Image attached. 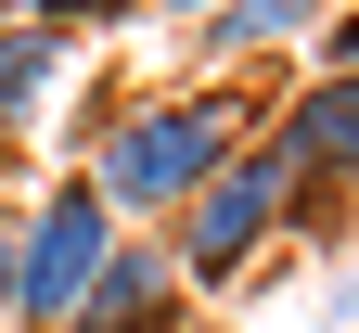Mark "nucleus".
I'll list each match as a JSON object with an SVG mask.
<instances>
[{
  "label": "nucleus",
  "mask_w": 359,
  "mask_h": 333,
  "mask_svg": "<svg viewBox=\"0 0 359 333\" xmlns=\"http://www.w3.org/2000/svg\"><path fill=\"white\" fill-rule=\"evenodd\" d=\"M154 13H180V26H193V13H218V0H154Z\"/></svg>",
  "instance_id": "f8f14e48"
},
{
  "label": "nucleus",
  "mask_w": 359,
  "mask_h": 333,
  "mask_svg": "<svg viewBox=\"0 0 359 333\" xmlns=\"http://www.w3.org/2000/svg\"><path fill=\"white\" fill-rule=\"evenodd\" d=\"M0 26H39V0H0Z\"/></svg>",
  "instance_id": "ddd939ff"
},
{
  "label": "nucleus",
  "mask_w": 359,
  "mask_h": 333,
  "mask_svg": "<svg viewBox=\"0 0 359 333\" xmlns=\"http://www.w3.org/2000/svg\"><path fill=\"white\" fill-rule=\"evenodd\" d=\"M90 64V39H65V26H0V167H13V141L52 116V90Z\"/></svg>",
  "instance_id": "0eeeda50"
},
{
  "label": "nucleus",
  "mask_w": 359,
  "mask_h": 333,
  "mask_svg": "<svg viewBox=\"0 0 359 333\" xmlns=\"http://www.w3.org/2000/svg\"><path fill=\"white\" fill-rule=\"evenodd\" d=\"M244 128H257L244 90H142V103H116L103 128H90L77 179L116 205V231H167V218L218 179V154H231Z\"/></svg>",
  "instance_id": "f257e3e1"
},
{
  "label": "nucleus",
  "mask_w": 359,
  "mask_h": 333,
  "mask_svg": "<svg viewBox=\"0 0 359 333\" xmlns=\"http://www.w3.org/2000/svg\"><path fill=\"white\" fill-rule=\"evenodd\" d=\"M65 333H193V295H180L167 231H116V257H103V282H90V308Z\"/></svg>",
  "instance_id": "39448f33"
},
{
  "label": "nucleus",
  "mask_w": 359,
  "mask_h": 333,
  "mask_svg": "<svg viewBox=\"0 0 359 333\" xmlns=\"http://www.w3.org/2000/svg\"><path fill=\"white\" fill-rule=\"evenodd\" d=\"M346 320H359V269H334V282H321V333H346Z\"/></svg>",
  "instance_id": "9b49d317"
},
{
  "label": "nucleus",
  "mask_w": 359,
  "mask_h": 333,
  "mask_svg": "<svg viewBox=\"0 0 359 333\" xmlns=\"http://www.w3.org/2000/svg\"><path fill=\"white\" fill-rule=\"evenodd\" d=\"M0 333H26V269H13V218H0Z\"/></svg>",
  "instance_id": "9d476101"
},
{
  "label": "nucleus",
  "mask_w": 359,
  "mask_h": 333,
  "mask_svg": "<svg viewBox=\"0 0 359 333\" xmlns=\"http://www.w3.org/2000/svg\"><path fill=\"white\" fill-rule=\"evenodd\" d=\"M269 141L295 154V205L359 193V77H295L269 103Z\"/></svg>",
  "instance_id": "20e7f679"
},
{
  "label": "nucleus",
  "mask_w": 359,
  "mask_h": 333,
  "mask_svg": "<svg viewBox=\"0 0 359 333\" xmlns=\"http://www.w3.org/2000/svg\"><path fill=\"white\" fill-rule=\"evenodd\" d=\"M295 231V154L269 141V116L218 154V179L193 205L167 218V257H180V295H231V282H257V257Z\"/></svg>",
  "instance_id": "f03ea898"
},
{
  "label": "nucleus",
  "mask_w": 359,
  "mask_h": 333,
  "mask_svg": "<svg viewBox=\"0 0 359 333\" xmlns=\"http://www.w3.org/2000/svg\"><path fill=\"white\" fill-rule=\"evenodd\" d=\"M308 77H359V0H334L321 39H308Z\"/></svg>",
  "instance_id": "6e6552de"
},
{
  "label": "nucleus",
  "mask_w": 359,
  "mask_h": 333,
  "mask_svg": "<svg viewBox=\"0 0 359 333\" xmlns=\"http://www.w3.org/2000/svg\"><path fill=\"white\" fill-rule=\"evenodd\" d=\"M103 257H116V205L90 193L77 167H52L39 193L13 205V269H26V333H65L77 308H90V282H103Z\"/></svg>",
  "instance_id": "7ed1b4c3"
},
{
  "label": "nucleus",
  "mask_w": 359,
  "mask_h": 333,
  "mask_svg": "<svg viewBox=\"0 0 359 333\" xmlns=\"http://www.w3.org/2000/svg\"><path fill=\"white\" fill-rule=\"evenodd\" d=\"M128 13H154V0H39V26H65V39H103Z\"/></svg>",
  "instance_id": "1a4fd4ad"
},
{
  "label": "nucleus",
  "mask_w": 359,
  "mask_h": 333,
  "mask_svg": "<svg viewBox=\"0 0 359 333\" xmlns=\"http://www.w3.org/2000/svg\"><path fill=\"white\" fill-rule=\"evenodd\" d=\"M321 13H334V0H218V13H193V52H205V77H244V64L308 52Z\"/></svg>",
  "instance_id": "423d86ee"
}]
</instances>
